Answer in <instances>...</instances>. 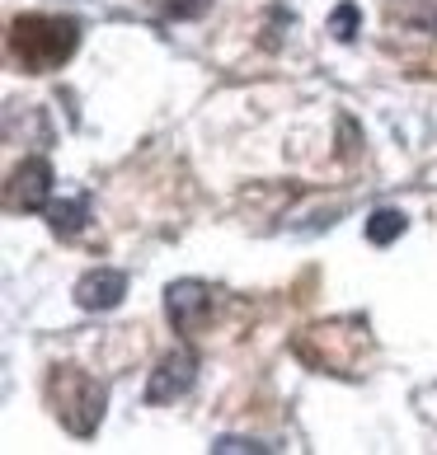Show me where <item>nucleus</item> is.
<instances>
[{"label":"nucleus","instance_id":"obj_5","mask_svg":"<svg viewBox=\"0 0 437 455\" xmlns=\"http://www.w3.org/2000/svg\"><path fill=\"white\" fill-rule=\"evenodd\" d=\"M193 371H198L193 352H170V357L156 366V376H150L146 399H150V403H170V399H179V395H189Z\"/></svg>","mask_w":437,"mask_h":455},{"label":"nucleus","instance_id":"obj_2","mask_svg":"<svg viewBox=\"0 0 437 455\" xmlns=\"http://www.w3.org/2000/svg\"><path fill=\"white\" fill-rule=\"evenodd\" d=\"M47 395H53V409L61 418V427L71 436H94L99 418H104V385L94 376L76 366H61L53 371V380H47Z\"/></svg>","mask_w":437,"mask_h":455},{"label":"nucleus","instance_id":"obj_1","mask_svg":"<svg viewBox=\"0 0 437 455\" xmlns=\"http://www.w3.org/2000/svg\"><path fill=\"white\" fill-rule=\"evenodd\" d=\"M76 43H80V24L61 20V14H24V20H14V28H10V52L33 76L57 71V66L76 52Z\"/></svg>","mask_w":437,"mask_h":455},{"label":"nucleus","instance_id":"obj_10","mask_svg":"<svg viewBox=\"0 0 437 455\" xmlns=\"http://www.w3.org/2000/svg\"><path fill=\"white\" fill-rule=\"evenodd\" d=\"M203 5H207V0H170V14H174V20H189V14H198Z\"/></svg>","mask_w":437,"mask_h":455},{"label":"nucleus","instance_id":"obj_4","mask_svg":"<svg viewBox=\"0 0 437 455\" xmlns=\"http://www.w3.org/2000/svg\"><path fill=\"white\" fill-rule=\"evenodd\" d=\"M53 197V164L47 160H28L24 170H14L10 179V207L14 212H38Z\"/></svg>","mask_w":437,"mask_h":455},{"label":"nucleus","instance_id":"obj_7","mask_svg":"<svg viewBox=\"0 0 437 455\" xmlns=\"http://www.w3.org/2000/svg\"><path fill=\"white\" fill-rule=\"evenodd\" d=\"M400 230H405V216L391 212V207H381V212H372V221H367V240H372V244H391Z\"/></svg>","mask_w":437,"mask_h":455},{"label":"nucleus","instance_id":"obj_8","mask_svg":"<svg viewBox=\"0 0 437 455\" xmlns=\"http://www.w3.org/2000/svg\"><path fill=\"white\" fill-rule=\"evenodd\" d=\"M47 216H53V230H57V235H76L80 221H85V197L57 202V207H47Z\"/></svg>","mask_w":437,"mask_h":455},{"label":"nucleus","instance_id":"obj_3","mask_svg":"<svg viewBox=\"0 0 437 455\" xmlns=\"http://www.w3.org/2000/svg\"><path fill=\"white\" fill-rule=\"evenodd\" d=\"M165 310H170V324L179 333H193L212 315V291L203 282H174L170 291H165Z\"/></svg>","mask_w":437,"mask_h":455},{"label":"nucleus","instance_id":"obj_9","mask_svg":"<svg viewBox=\"0 0 437 455\" xmlns=\"http://www.w3.org/2000/svg\"><path fill=\"white\" fill-rule=\"evenodd\" d=\"M352 24H358V5H339V14H334V33H339V38H352Z\"/></svg>","mask_w":437,"mask_h":455},{"label":"nucleus","instance_id":"obj_6","mask_svg":"<svg viewBox=\"0 0 437 455\" xmlns=\"http://www.w3.org/2000/svg\"><path fill=\"white\" fill-rule=\"evenodd\" d=\"M123 291H127V277L117 267H99V273L80 277L76 300H80V310H113L123 300Z\"/></svg>","mask_w":437,"mask_h":455}]
</instances>
